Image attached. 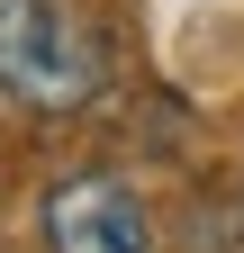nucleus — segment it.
<instances>
[{
	"label": "nucleus",
	"instance_id": "2",
	"mask_svg": "<svg viewBox=\"0 0 244 253\" xmlns=\"http://www.w3.org/2000/svg\"><path fill=\"white\" fill-rule=\"evenodd\" d=\"M37 235L45 253H154V208L118 172H64V181H45Z\"/></svg>",
	"mask_w": 244,
	"mask_h": 253
},
{
	"label": "nucleus",
	"instance_id": "1",
	"mask_svg": "<svg viewBox=\"0 0 244 253\" xmlns=\"http://www.w3.org/2000/svg\"><path fill=\"white\" fill-rule=\"evenodd\" d=\"M109 82V37L90 0H0V109L73 118Z\"/></svg>",
	"mask_w": 244,
	"mask_h": 253
}]
</instances>
